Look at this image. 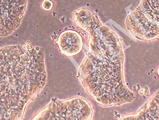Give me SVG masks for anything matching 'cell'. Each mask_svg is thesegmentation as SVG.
Instances as JSON below:
<instances>
[{
  "label": "cell",
  "mask_w": 159,
  "mask_h": 120,
  "mask_svg": "<svg viewBox=\"0 0 159 120\" xmlns=\"http://www.w3.org/2000/svg\"><path fill=\"white\" fill-rule=\"evenodd\" d=\"M95 63L91 73H87L90 81V92L98 103L106 107L120 106L135 100V95L125 85L124 78V62L113 61L108 59L89 55Z\"/></svg>",
  "instance_id": "6da1fadb"
},
{
  "label": "cell",
  "mask_w": 159,
  "mask_h": 120,
  "mask_svg": "<svg viewBox=\"0 0 159 120\" xmlns=\"http://www.w3.org/2000/svg\"><path fill=\"white\" fill-rule=\"evenodd\" d=\"M90 48L97 55L115 62H124V53L120 38L108 26L96 28L90 39Z\"/></svg>",
  "instance_id": "7a4b0ae2"
},
{
  "label": "cell",
  "mask_w": 159,
  "mask_h": 120,
  "mask_svg": "<svg viewBox=\"0 0 159 120\" xmlns=\"http://www.w3.org/2000/svg\"><path fill=\"white\" fill-rule=\"evenodd\" d=\"M125 24L128 32L138 40L152 41L159 37V22L136 9L126 17Z\"/></svg>",
  "instance_id": "3957f363"
},
{
  "label": "cell",
  "mask_w": 159,
  "mask_h": 120,
  "mask_svg": "<svg viewBox=\"0 0 159 120\" xmlns=\"http://www.w3.org/2000/svg\"><path fill=\"white\" fill-rule=\"evenodd\" d=\"M28 0H1V36L14 32L24 17Z\"/></svg>",
  "instance_id": "277c9868"
},
{
  "label": "cell",
  "mask_w": 159,
  "mask_h": 120,
  "mask_svg": "<svg viewBox=\"0 0 159 120\" xmlns=\"http://www.w3.org/2000/svg\"><path fill=\"white\" fill-rule=\"evenodd\" d=\"M57 44L61 52L68 56L78 55L83 47V40L80 34L74 30L62 32L59 36Z\"/></svg>",
  "instance_id": "5b68a950"
},
{
  "label": "cell",
  "mask_w": 159,
  "mask_h": 120,
  "mask_svg": "<svg viewBox=\"0 0 159 120\" xmlns=\"http://www.w3.org/2000/svg\"><path fill=\"white\" fill-rule=\"evenodd\" d=\"M75 23L82 30L92 33L99 25L98 17L86 7H81L73 12Z\"/></svg>",
  "instance_id": "8992f818"
},
{
  "label": "cell",
  "mask_w": 159,
  "mask_h": 120,
  "mask_svg": "<svg viewBox=\"0 0 159 120\" xmlns=\"http://www.w3.org/2000/svg\"><path fill=\"white\" fill-rule=\"evenodd\" d=\"M124 120H159V91L152 96L137 113L124 117Z\"/></svg>",
  "instance_id": "52a82bcc"
},
{
  "label": "cell",
  "mask_w": 159,
  "mask_h": 120,
  "mask_svg": "<svg viewBox=\"0 0 159 120\" xmlns=\"http://www.w3.org/2000/svg\"><path fill=\"white\" fill-rule=\"evenodd\" d=\"M54 3L52 0H43L41 3V7L45 11H50L52 9Z\"/></svg>",
  "instance_id": "ba28073f"
},
{
  "label": "cell",
  "mask_w": 159,
  "mask_h": 120,
  "mask_svg": "<svg viewBox=\"0 0 159 120\" xmlns=\"http://www.w3.org/2000/svg\"><path fill=\"white\" fill-rule=\"evenodd\" d=\"M157 72L158 75L159 76V67L158 68L157 70Z\"/></svg>",
  "instance_id": "9c48e42d"
}]
</instances>
